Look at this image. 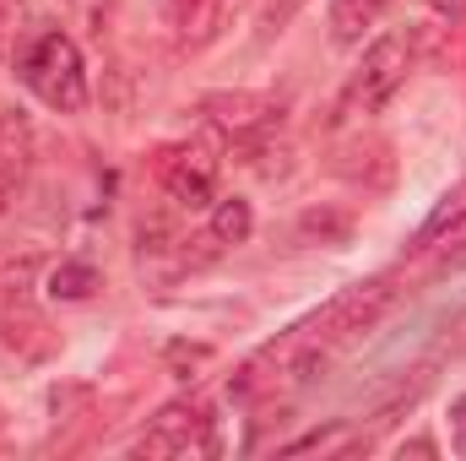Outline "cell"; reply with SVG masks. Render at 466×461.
<instances>
[{"label":"cell","mask_w":466,"mask_h":461,"mask_svg":"<svg viewBox=\"0 0 466 461\" xmlns=\"http://www.w3.org/2000/svg\"><path fill=\"white\" fill-rule=\"evenodd\" d=\"M22 82L33 87L38 104L60 109V115H76L87 109V66H82V49L66 38V33H38L22 55Z\"/></svg>","instance_id":"6da1fadb"},{"label":"cell","mask_w":466,"mask_h":461,"mask_svg":"<svg viewBox=\"0 0 466 461\" xmlns=\"http://www.w3.org/2000/svg\"><path fill=\"white\" fill-rule=\"evenodd\" d=\"M396 304V288L390 282H358V288H342L315 321H304V332L315 337V343L326 347H342V343H358V337H369L380 321H385V310Z\"/></svg>","instance_id":"7a4b0ae2"},{"label":"cell","mask_w":466,"mask_h":461,"mask_svg":"<svg viewBox=\"0 0 466 461\" xmlns=\"http://www.w3.org/2000/svg\"><path fill=\"white\" fill-rule=\"evenodd\" d=\"M412 55H418V33H412V27H396V33L374 38L369 55H363V66H358V77H352V104L380 109V104L407 82Z\"/></svg>","instance_id":"3957f363"},{"label":"cell","mask_w":466,"mask_h":461,"mask_svg":"<svg viewBox=\"0 0 466 461\" xmlns=\"http://www.w3.org/2000/svg\"><path fill=\"white\" fill-rule=\"evenodd\" d=\"M212 418L196 402H168L152 429L136 440V456H190V451H212Z\"/></svg>","instance_id":"277c9868"},{"label":"cell","mask_w":466,"mask_h":461,"mask_svg":"<svg viewBox=\"0 0 466 461\" xmlns=\"http://www.w3.org/2000/svg\"><path fill=\"white\" fill-rule=\"evenodd\" d=\"M163 190L174 207L185 212H207L218 201V163L207 152H174L168 169H163Z\"/></svg>","instance_id":"5b68a950"},{"label":"cell","mask_w":466,"mask_h":461,"mask_svg":"<svg viewBox=\"0 0 466 461\" xmlns=\"http://www.w3.org/2000/svg\"><path fill=\"white\" fill-rule=\"evenodd\" d=\"M201 109L212 115V125L233 130L238 141L244 136H266V130L282 125V104L277 98H260V93H212Z\"/></svg>","instance_id":"8992f818"},{"label":"cell","mask_w":466,"mask_h":461,"mask_svg":"<svg viewBox=\"0 0 466 461\" xmlns=\"http://www.w3.org/2000/svg\"><path fill=\"white\" fill-rule=\"evenodd\" d=\"M163 16L168 27H179L185 38H212L218 33V16H223V0H163Z\"/></svg>","instance_id":"52a82bcc"},{"label":"cell","mask_w":466,"mask_h":461,"mask_svg":"<svg viewBox=\"0 0 466 461\" xmlns=\"http://www.w3.org/2000/svg\"><path fill=\"white\" fill-rule=\"evenodd\" d=\"M104 288V277H98V266H87V261H60L55 271H49V299H60V304H82V299H93Z\"/></svg>","instance_id":"ba28073f"},{"label":"cell","mask_w":466,"mask_h":461,"mask_svg":"<svg viewBox=\"0 0 466 461\" xmlns=\"http://www.w3.org/2000/svg\"><path fill=\"white\" fill-rule=\"evenodd\" d=\"M385 5H390V0H337V5H331V38H337V44H358L363 27H369Z\"/></svg>","instance_id":"9c48e42d"},{"label":"cell","mask_w":466,"mask_h":461,"mask_svg":"<svg viewBox=\"0 0 466 461\" xmlns=\"http://www.w3.org/2000/svg\"><path fill=\"white\" fill-rule=\"evenodd\" d=\"M249 233H255V212H249V201H238V196L212 201V239H218V244H244Z\"/></svg>","instance_id":"30bf717a"},{"label":"cell","mask_w":466,"mask_h":461,"mask_svg":"<svg viewBox=\"0 0 466 461\" xmlns=\"http://www.w3.org/2000/svg\"><path fill=\"white\" fill-rule=\"evenodd\" d=\"M466 223V179L456 185V190H445L440 196V207L423 218V229H418V244H434V239H445L451 229H461Z\"/></svg>","instance_id":"8fae6325"},{"label":"cell","mask_w":466,"mask_h":461,"mask_svg":"<svg viewBox=\"0 0 466 461\" xmlns=\"http://www.w3.org/2000/svg\"><path fill=\"white\" fill-rule=\"evenodd\" d=\"M27 119L16 115V109H5L0 115V174H22L27 169Z\"/></svg>","instance_id":"7c38bea8"},{"label":"cell","mask_w":466,"mask_h":461,"mask_svg":"<svg viewBox=\"0 0 466 461\" xmlns=\"http://www.w3.org/2000/svg\"><path fill=\"white\" fill-rule=\"evenodd\" d=\"M423 391H429V369H418V374H412V380H401L390 396H380V402L369 407V418H374V424H396V418H401V413L423 396Z\"/></svg>","instance_id":"4fadbf2b"},{"label":"cell","mask_w":466,"mask_h":461,"mask_svg":"<svg viewBox=\"0 0 466 461\" xmlns=\"http://www.w3.org/2000/svg\"><path fill=\"white\" fill-rule=\"evenodd\" d=\"M299 233H304V239H320V244H348L352 218L348 212H326V207H315V212L299 218Z\"/></svg>","instance_id":"5bb4252c"},{"label":"cell","mask_w":466,"mask_h":461,"mask_svg":"<svg viewBox=\"0 0 466 461\" xmlns=\"http://www.w3.org/2000/svg\"><path fill=\"white\" fill-rule=\"evenodd\" d=\"M163 364H168V374L196 380V369H207V364H212V347H207V343H168V347H163Z\"/></svg>","instance_id":"9a60e30c"},{"label":"cell","mask_w":466,"mask_h":461,"mask_svg":"<svg viewBox=\"0 0 466 461\" xmlns=\"http://www.w3.org/2000/svg\"><path fill=\"white\" fill-rule=\"evenodd\" d=\"M299 5H304V0H266V5H260V22H255V27H260V38L282 33V27L299 16Z\"/></svg>","instance_id":"2e32d148"},{"label":"cell","mask_w":466,"mask_h":461,"mask_svg":"<svg viewBox=\"0 0 466 461\" xmlns=\"http://www.w3.org/2000/svg\"><path fill=\"white\" fill-rule=\"evenodd\" d=\"M451 446H456V456H466V391L451 402Z\"/></svg>","instance_id":"e0dca14e"},{"label":"cell","mask_w":466,"mask_h":461,"mask_svg":"<svg viewBox=\"0 0 466 461\" xmlns=\"http://www.w3.org/2000/svg\"><path fill=\"white\" fill-rule=\"evenodd\" d=\"M445 271H466V233H456L451 239V250H445V261H440Z\"/></svg>","instance_id":"ac0fdd59"},{"label":"cell","mask_w":466,"mask_h":461,"mask_svg":"<svg viewBox=\"0 0 466 461\" xmlns=\"http://www.w3.org/2000/svg\"><path fill=\"white\" fill-rule=\"evenodd\" d=\"M429 11H434V16H451V22H461L466 0H429Z\"/></svg>","instance_id":"d6986e66"},{"label":"cell","mask_w":466,"mask_h":461,"mask_svg":"<svg viewBox=\"0 0 466 461\" xmlns=\"http://www.w3.org/2000/svg\"><path fill=\"white\" fill-rule=\"evenodd\" d=\"M396 456L407 461V456H440V451H434V440H407V446H401Z\"/></svg>","instance_id":"ffe728a7"},{"label":"cell","mask_w":466,"mask_h":461,"mask_svg":"<svg viewBox=\"0 0 466 461\" xmlns=\"http://www.w3.org/2000/svg\"><path fill=\"white\" fill-rule=\"evenodd\" d=\"M11 190H16V174H0V218L11 212Z\"/></svg>","instance_id":"44dd1931"}]
</instances>
